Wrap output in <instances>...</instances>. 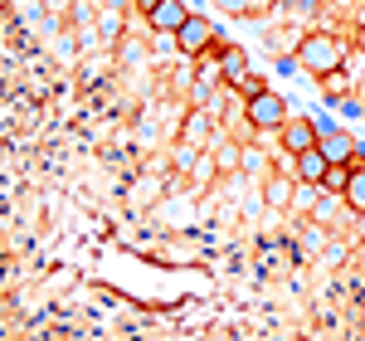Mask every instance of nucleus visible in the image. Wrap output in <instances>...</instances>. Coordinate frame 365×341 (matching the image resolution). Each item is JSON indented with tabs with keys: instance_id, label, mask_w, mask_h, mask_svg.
<instances>
[{
	"instance_id": "1",
	"label": "nucleus",
	"mask_w": 365,
	"mask_h": 341,
	"mask_svg": "<svg viewBox=\"0 0 365 341\" xmlns=\"http://www.w3.org/2000/svg\"><path fill=\"white\" fill-rule=\"evenodd\" d=\"M292 54H297V63H302V73H312V78H336L341 68H346V44H341L331 29L302 34Z\"/></svg>"
},
{
	"instance_id": "2",
	"label": "nucleus",
	"mask_w": 365,
	"mask_h": 341,
	"mask_svg": "<svg viewBox=\"0 0 365 341\" xmlns=\"http://www.w3.org/2000/svg\"><path fill=\"white\" fill-rule=\"evenodd\" d=\"M287 98H282V93H273V88H268V93H258V98H253V103H244V122H249L253 132H282V122H287Z\"/></svg>"
},
{
	"instance_id": "3",
	"label": "nucleus",
	"mask_w": 365,
	"mask_h": 341,
	"mask_svg": "<svg viewBox=\"0 0 365 341\" xmlns=\"http://www.w3.org/2000/svg\"><path fill=\"white\" fill-rule=\"evenodd\" d=\"M215 39H220L215 20L195 10V15H190V20L180 25V34H175V49H180L185 58H200V54H210V49H215Z\"/></svg>"
},
{
	"instance_id": "4",
	"label": "nucleus",
	"mask_w": 365,
	"mask_h": 341,
	"mask_svg": "<svg viewBox=\"0 0 365 341\" xmlns=\"http://www.w3.org/2000/svg\"><path fill=\"white\" fill-rule=\"evenodd\" d=\"M322 146V156L331 161V166H356V156H361V142H356V132H346V127H331V132H322L317 137Z\"/></svg>"
},
{
	"instance_id": "5",
	"label": "nucleus",
	"mask_w": 365,
	"mask_h": 341,
	"mask_svg": "<svg viewBox=\"0 0 365 341\" xmlns=\"http://www.w3.org/2000/svg\"><path fill=\"white\" fill-rule=\"evenodd\" d=\"M278 137H282V156H302V151H312V146H317V137H322V132H317V122H312V117H287Z\"/></svg>"
},
{
	"instance_id": "6",
	"label": "nucleus",
	"mask_w": 365,
	"mask_h": 341,
	"mask_svg": "<svg viewBox=\"0 0 365 341\" xmlns=\"http://www.w3.org/2000/svg\"><path fill=\"white\" fill-rule=\"evenodd\" d=\"M190 15H195V10H190L185 0H161V5L146 15V25L156 29V34H166V39H175V34H180V25H185Z\"/></svg>"
},
{
	"instance_id": "7",
	"label": "nucleus",
	"mask_w": 365,
	"mask_h": 341,
	"mask_svg": "<svg viewBox=\"0 0 365 341\" xmlns=\"http://www.w3.org/2000/svg\"><path fill=\"white\" fill-rule=\"evenodd\" d=\"M210 54L220 58V78H225L229 88L239 83V78H249V73H253L249 54H244V49H239V44H225V39H215V49H210Z\"/></svg>"
},
{
	"instance_id": "8",
	"label": "nucleus",
	"mask_w": 365,
	"mask_h": 341,
	"mask_svg": "<svg viewBox=\"0 0 365 341\" xmlns=\"http://www.w3.org/2000/svg\"><path fill=\"white\" fill-rule=\"evenodd\" d=\"M327 170H331V161L322 156V146H312V151H302V156H292V180H297V185H322Z\"/></svg>"
},
{
	"instance_id": "9",
	"label": "nucleus",
	"mask_w": 365,
	"mask_h": 341,
	"mask_svg": "<svg viewBox=\"0 0 365 341\" xmlns=\"http://www.w3.org/2000/svg\"><path fill=\"white\" fill-rule=\"evenodd\" d=\"M341 200H346L356 215H365V166H361V161L351 166V185H346V195H341Z\"/></svg>"
},
{
	"instance_id": "10",
	"label": "nucleus",
	"mask_w": 365,
	"mask_h": 341,
	"mask_svg": "<svg viewBox=\"0 0 365 341\" xmlns=\"http://www.w3.org/2000/svg\"><path fill=\"white\" fill-rule=\"evenodd\" d=\"M346 185H351V166H331L322 180V195H346Z\"/></svg>"
},
{
	"instance_id": "11",
	"label": "nucleus",
	"mask_w": 365,
	"mask_h": 341,
	"mask_svg": "<svg viewBox=\"0 0 365 341\" xmlns=\"http://www.w3.org/2000/svg\"><path fill=\"white\" fill-rule=\"evenodd\" d=\"M263 5H268V0H215V10H220V15H234V20H244L249 10H263Z\"/></svg>"
},
{
	"instance_id": "12",
	"label": "nucleus",
	"mask_w": 365,
	"mask_h": 341,
	"mask_svg": "<svg viewBox=\"0 0 365 341\" xmlns=\"http://www.w3.org/2000/svg\"><path fill=\"white\" fill-rule=\"evenodd\" d=\"M200 142H210V117L190 113V122H185V146H200Z\"/></svg>"
},
{
	"instance_id": "13",
	"label": "nucleus",
	"mask_w": 365,
	"mask_h": 341,
	"mask_svg": "<svg viewBox=\"0 0 365 341\" xmlns=\"http://www.w3.org/2000/svg\"><path fill=\"white\" fill-rule=\"evenodd\" d=\"M263 195H268V205H287V200H292V180H287V175H273V180L263 185Z\"/></svg>"
},
{
	"instance_id": "14",
	"label": "nucleus",
	"mask_w": 365,
	"mask_h": 341,
	"mask_svg": "<svg viewBox=\"0 0 365 341\" xmlns=\"http://www.w3.org/2000/svg\"><path fill=\"white\" fill-rule=\"evenodd\" d=\"M234 93H239V98H244V103H253V98H258V93H268V83H263V78H258V73H249V78H239V83H234Z\"/></svg>"
},
{
	"instance_id": "15",
	"label": "nucleus",
	"mask_w": 365,
	"mask_h": 341,
	"mask_svg": "<svg viewBox=\"0 0 365 341\" xmlns=\"http://www.w3.org/2000/svg\"><path fill=\"white\" fill-rule=\"evenodd\" d=\"M273 68H278L282 78H287V73H297V68H302V63H297V54H278V63H273Z\"/></svg>"
},
{
	"instance_id": "16",
	"label": "nucleus",
	"mask_w": 365,
	"mask_h": 341,
	"mask_svg": "<svg viewBox=\"0 0 365 341\" xmlns=\"http://www.w3.org/2000/svg\"><path fill=\"white\" fill-rule=\"evenodd\" d=\"M336 108H341V117H365V108H361V103H356V98H341Z\"/></svg>"
},
{
	"instance_id": "17",
	"label": "nucleus",
	"mask_w": 365,
	"mask_h": 341,
	"mask_svg": "<svg viewBox=\"0 0 365 341\" xmlns=\"http://www.w3.org/2000/svg\"><path fill=\"white\" fill-rule=\"evenodd\" d=\"M156 5H161V0H132V10H137V15H151Z\"/></svg>"
},
{
	"instance_id": "18",
	"label": "nucleus",
	"mask_w": 365,
	"mask_h": 341,
	"mask_svg": "<svg viewBox=\"0 0 365 341\" xmlns=\"http://www.w3.org/2000/svg\"><path fill=\"white\" fill-rule=\"evenodd\" d=\"M356 49H361V63H365V20H361V29H356Z\"/></svg>"
}]
</instances>
